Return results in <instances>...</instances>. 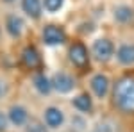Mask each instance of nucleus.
I'll use <instances>...</instances> for the list:
<instances>
[{
  "label": "nucleus",
  "mask_w": 134,
  "mask_h": 132,
  "mask_svg": "<svg viewBox=\"0 0 134 132\" xmlns=\"http://www.w3.org/2000/svg\"><path fill=\"white\" fill-rule=\"evenodd\" d=\"M113 98L122 112L134 114V77H122L114 84Z\"/></svg>",
  "instance_id": "nucleus-1"
},
{
  "label": "nucleus",
  "mask_w": 134,
  "mask_h": 132,
  "mask_svg": "<svg viewBox=\"0 0 134 132\" xmlns=\"http://www.w3.org/2000/svg\"><path fill=\"white\" fill-rule=\"evenodd\" d=\"M43 41L47 45H63L66 41V32L57 25H47L43 29Z\"/></svg>",
  "instance_id": "nucleus-2"
},
{
  "label": "nucleus",
  "mask_w": 134,
  "mask_h": 132,
  "mask_svg": "<svg viewBox=\"0 0 134 132\" xmlns=\"http://www.w3.org/2000/svg\"><path fill=\"white\" fill-rule=\"evenodd\" d=\"M88 59H90V55H88V50H86V47L82 43H73L70 47V61L77 68H86Z\"/></svg>",
  "instance_id": "nucleus-3"
},
{
  "label": "nucleus",
  "mask_w": 134,
  "mask_h": 132,
  "mask_svg": "<svg viewBox=\"0 0 134 132\" xmlns=\"http://www.w3.org/2000/svg\"><path fill=\"white\" fill-rule=\"evenodd\" d=\"M113 52H114V47L109 39H97L93 43V54H95V57L98 61L104 62V61H107V59H111Z\"/></svg>",
  "instance_id": "nucleus-4"
},
{
  "label": "nucleus",
  "mask_w": 134,
  "mask_h": 132,
  "mask_svg": "<svg viewBox=\"0 0 134 132\" xmlns=\"http://www.w3.org/2000/svg\"><path fill=\"white\" fill-rule=\"evenodd\" d=\"M52 86L59 93H70L73 89V86H75V81L68 73H55V77L52 81Z\"/></svg>",
  "instance_id": "nucleus-5"
},
{
  "label": "nucleus",
  "mask_w": 134,
  "mask_h": 132,
  "mask_svg": "<svg viewBox=\"0 0 134 132\" xmlns=\"http://www.w3.org/2000/svg\"><path fill=\"white\" fill-rule=\"evenodd\" d=\"M91 89L93 93L98 96V98H104L107 91H109V79L102 75V73H97V75H93L91 79Z\"/></svg>",
  "instance_id": "nucleus-6"
},
{
  "label": "nucleus",
  "mask_w": 134,
  "mask_h": 132,
  "mask_svg": "<svg viewBox=\"0 0 134 132\" xmlns=\"http://www.w3.org/2000/svg\"><path fill=\"white\" fill-rule=\"evenodd\" d=\"M21 62H23L27 68H38V66L41 64L40 52L36 50L34 47H27L25 50L21 52Z\"/></svg>",
  "instance_id": "nucleus-7"
},
{
  "label": "nucleus",
  "mask_w": 134,
  "mask_h": 132,
  "mask_svg": "<svg viewBox=\"0 0 134 132\" xmlns=\"http://www.w3.org/2000/svg\"><path fill=\"white\" fill-rule=\"evenodd\" d=\"M63 122H64V116H63L61 109H57V107H48V109L45 111V123H47L48 127H52V129L61 127Z\"/></svg>",
  "instance_id": "nucleus-8"
},
{
  "label": "nucleus",
  "mask_w": 134,
  "mask_h": 132,
  "mask_svg": "<svg viewBox=\"0 0 134 132\" xmlns=\"http://www.w3.org/2000/svg\"><path fill=\"white\" fill-rule=\"evenodd\" d=\"M5 29L9 32L13 38H18L21 36V32H23V20H21L20 16H7V21H5Z\"/></svg>",
  "instance_id": "nucleus-9"
},
{
  "label": "nucleus",
  "mask_w": 134,
  "mask_h": 132,
  "mask_svg": "<svg viewBox=\"0 0 134 132\" xmlns=\"http://www.w3.org/2000/svg\"><path fill=\"white\" fill-rule=\"evenodd\" d=\"M116 57L122 64H134V45H122L116 52Z\"/></svg>",
  "instance_id": "nucleus-10"
},
{
  "label": "nucleus",
  "mask_w": 134,
  "mask_h": 132,
  "mask_svg": "<svg viewBox=\"0 0 134 132\" xmlns=\"http://www.w3.org/2000/svg\"><path fill=\"white\" fill-rule=\"evenodd\" d=\"M21 9L31 18H40L41 14V2L40 0H21Z\"/></svg>",
  "instance_id": "nucleus-11"
},
{
  "label": "nucleus",
  "mask_w": 134,
  "mask_h": 132,
  "mask_svg": "<svg viewBox=\"0 0 134 132\" xmlns=\"http://www.w3.org/2000/svg\"><path fill=\"white\" fill-rule=\"evenodd\" d=\"M9 122L14 123V125H23V123L27 122V111H25L21 105H14V107H11Z\"/></svg>",
  "instance_id": "nucleus-12"
},
{
  "label": "nucleus",
  "mask_w": 134,
  "mask_h": 132,
  "mask_svg": "<svg viewBox=\"0 0 134 132\" xmlns=\"http://www.w3.org/2000/svg\"><path fill=\"white\" fill-rule=\"evenodd\" d=\"M73 107L79 109V111H82V112H91L93 102H91V98H90L88 95H79V96L73 100Z\"/></svg>",
  "instance_id": "nucleus-13"
},
{
  "label": "nucleus",
  "mask_w": 134,
  "mask_h": 132,
  "mask_svg": "<svg viewBox=\"0 0 134 132\" xmlns=\"http://www.w3.org/2000/svg\"><path fill=\"white\" fill-rule=\"evenodd\" d=\"M134 16V11L129 7V5H120V7H116L114 9V18L118 21H122V23H127V21H131Z\"/></svg>",
  "instance_id": "nucleus-14"
},
{
  "label": "nucleus",
  "mask_w": 134,
  "mask_h": 132,
  "mask_svg": "<svg viewBox=\"0 0 134 132\" xmlns=\"http://www.w3.org/2000/svg\"><path fill=\"white\" fill-rule=\"evenodd\" d=\"M34 86H36V89L41 93V95H47V93H50L52 89V82L45 77V75H36L34 77Z\"/></svg>",
  "instance_id": "nucleus-15"
},
{
  "label": "nucleus",
  "mask_w": 134,
  "mask_h": 132,
  "mask_svg": "<svg viewBox=\"0 0 134 132\" xmlns=\"http://www.w3.org/2000/svg\"><path fill=\"white\" fill-rule=\"evenodd\" d=\"M63 4H64V0H45V9L48 13H55L63 7Z\"/></svg>",
  "instance_id": "nucleus-16"
},
{
  "label": "nucleus",
  "mask_w": 134,
  "mask_h": 132,
  "mask_svg": "<svg viewBox=\"0 0 134 132\" xmlns=\"http://www.w3.org/2000/svg\"><path fill=\"white\" fill-rule=\"evenodd\" d=\"M27 132H47V129L43 125H40V123H32V125H29Z\"/></svg>",
  "instance_id": "nucleus-17"
},
{
  "label": "nucleus",
  "mask_w": 134,
  "mask_h": 132,
  "mask_svg": "<svg viewBox=\"0 0 134 132\" xmlns=\"http://www.w3.org/2000/svg\"><path fill=\"white\" fill-rule=\"evenodd\" d=\"M5 125H7V118L0 112V130H4V129H5Z\"/></svg>",
  "instance_id": "nucleus-18"
},
{
  "label": "nucleus",
  "mask_w": 134,
  "mask_h": 132,
  "mask_svg": "<svg viewBox=\"0 0 134 132\" xmlns=\"http://www.w3.org/2000/svg\"><path fill=\"white\" fill-rule=\"evenodd\" d=\"M5 89H7V88H5V84H4V82L0 81V96H2V95L5 93Z\"/></svg>",
  "instance_id": "nucleus-19"
},
{
  "label": "nucleus",
  "mask_w": 134,
  "mask_h": 132,
  "mask_svg": "<svg viewBox=\"0 0 134 132\" xmlns=\"http://www.w3.org/2000/svg\"><path fill=\"white\" fill-rule=\"evenodd\" d=\"M5 2H13V0H5Z\"/></svg>",
  "instance_id": "nucleus-20"
}]
</instances>
